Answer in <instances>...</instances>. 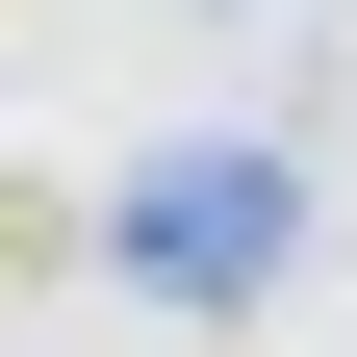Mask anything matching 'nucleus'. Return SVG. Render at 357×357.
<instances>
[{
    "instance_id": "nucleus-1",
    "label": "nucleus",
    "mask_w": 357,
    "mask_h": 357,
    "mask_svg": "<svg viewBox=\"0 0 357 357\" xmlns=\"http://www.w3.org/2000/svg\"><path fill=\"white\" fill-rule=\"evenodd\" d=\"M102 255H128L153 306H255V281L306 255V178H281V153H153V178L102 204Z\"/></svg>"
}]
</instances>
